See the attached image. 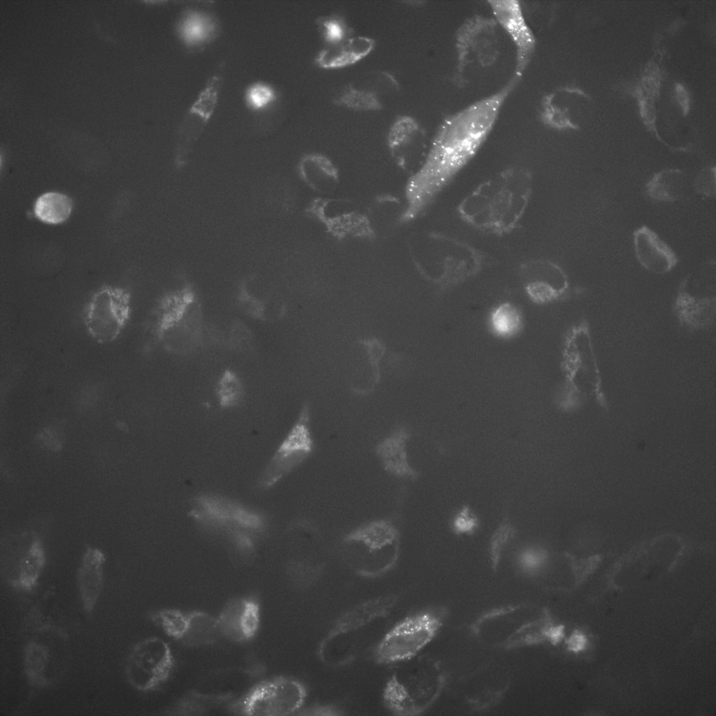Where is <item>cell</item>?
Returning <instances> with one entry per match:
<instances>
[{"instance_id":"8","label":"cell","mask_w":716,"mask_h":716,"mask_svg":"<svg viewBox=\"0 0 716 716\" xmlns=\"http://www.w3.org/2000/svg\"><path fill=\"white\" fill-rule=\"evenodd\" d=\"M503 34L493 17L475 14L460 24L454 36L453 82L457 86H465L473 73L489 70L499 62Z\"/></svg>"},{"instance_id":"20","label":"cell","mask_w":716,"mask_h":716,"mask_svg":"<svg viewBox=\"0 0 716 716\" xmlns=\"http://www.w3.org/2000/svg\"><path fill=\"white\" fill-rule=\"evenodd\" d=\"M198 94L180 123L177 139V157L184 159L199 138L215 110L223 84V64H220Z\"/></svg>"},{"instance_id":"47","label":"cell","mask_w":716,"mask_h":716,"mask_svg":"<svg viewBox=\"0 0 716 716\" xmlns=\"http://www.w3.org/2000/svg\"><path fill=\"white\" fill-rule=\"evenodd\" d=\"M303 715H340L343 713L337 707L331 705H319L312 706L299 713Z\"/></svg>"},{"instance_id":"16","label":"cell","mask_w":716,"mask_h":716,"mask_svg":"<svg viewBox=\"0 0 716 716\" xmlns=\"http://www.w3.org/2000/svg\"><path fill=\"white\" fill-rule=\"evenodd\" d=\"M430 141L422 125L409 115L397 117L391 124L387 138L393 161L410 178L422 166Z\"/></svg>"},{"instance_id":"18","label":"cell","mask_w":716,"mask_h":716,"mask_svg":"<svg viewBox=\"0 0 716 716\" xmlns=\"http://www.w3.org/2000/svg\"><path fill=\"white\" fill-rule=\"evenodd\" d=\"M399 90V83L391 73L369 71L344 86L333 102L355 111H378L385 107L386 98Z\"/></svg>"},{"instance_id":"21","label":"cell","mask_w":716,"mask_h":716,"mask_svg":"<svg viewBox=\"0 0 716 716\" xmlns=\"http://www.w3.org/2000/svg\"><path fill=\"white\" fill-rule=\"evenodd\" d=\"M519 273L527 295L538 303H548L567 297L570 292L568 276L556 262L535 258L522 262Z\"/></svg>"},{"instance_id":"12","label":"cell","mask_w":716,"mask_h":716,"mask_svg":"<svg viewBox=\"0 0 716 716\" xmlns=\"http://www.w3.org/2000/svg\"><path fill=\"white\" fill-rule=\"evenodd\" d=\"M131 313L130 293L122 287L106 285L95 292L86 303L83 324L92 339L108 344L122 334Z\"/></svg>"},{"instance_id":"49","label":"cell","mask_w":716,"mask_h":716,"mask_svg":"<svg viewBox=\"0 0 716 716\" xmlns=\"http://www.w3.org/2000/svg\"><path fill=\"white\" fill-rule=\"evenodd\" d=\"M675 94L676 100L681 107L682 114L687 115L689 110V97L688 92L680 83H676L675 87Z\"/></svg>"},{"instance_id":"35","label":"cell","mask_w":716,"mask_h":716,"mask_svg":"<svg viewBox=\"0 0 716 716\" xmlns=\"http://www.w3.org/2000/svg\"><path fill=\"white\" fill-rule=\"evenodd\" d=\"M187 626L180 640L187 646L198 647L213 644L222 636L217 617L199 610L187 613Z\"/></svg>"},{"instance_id":"7","label":"cell","mask_w":716,"mask_h":716,"mask_svg":"<svg viewBox=\"0 0 716 716\" xmlns=\"http://www.w3.org/2000/svg\"><path fill=\"white\" fill-rule=\"evenodd\" d=\"M563 352L562 366L567 397L565 408L574 410L591 400L602 409L608 410L602 375L587 320H581L570 329Z\"/></svg>"},{"instance_id":"27","label":"cell","mask_w":716,"mask_h":716,"mask_svg":"<svg viewBox=\"0 0 716 716\" xmlns=\"http://www.w3.org/2000/svg\"><path fill=\"white\" fill-rule=\"evenodd\" d=\"M375 45L373 38L354 34L338 42L324 45L316 55L315 63L324 69L347 67L367 57Z\"/></svg>"},{"instance_id":"46","label":"cell","mask_w":716,"mask_h":716,"mask_svg":"<svg viewBox=\"0 0 716 716\" xmlns=\"http://www.w3.org/2000/svg\"><path fill=\"white\" fill-rule=\"evenodd\" d=\"M238 301L241 308L247 315L256 318L262 319L264 315V306L256 298L250 296L247 291L242 289L240 292Z\"/></svg>"},{"instance_id":"4","label":"cell","mask_w":716,"mask_h":716,"mask_svg":"<svg viewBox=\"0 0 716 716\" xmlns=\"http://www.w3.org/2000/svg\"><path fill=\"white\" fill-rule=\"evenodd\" d=\"M472 630L481 641L504 649L555 645L564 636V626L554 624L547 609L524 603L491 610L474 622Z\"/></svg>"},{"instance_id":"2","label":"cell","mask_w":716,"mask_h":716,"mask_svg":"<svg viewBox=\"0 0 716 716\" xmlns=\"http://www.w3.org/2000/svg\"><path fill=\"white\" fill-rule=\"evenodd\" d=\"M532 171L508 166L487 178L459 203L457 213L468 226L485 234L503 236L520 225L534 192Z\"/></svg>"},{"instance_id":"25","label":"cell","mask_w":716,"mask_h":716,"mask_svg":"<svg viewBox=\"0 0 716 716\" xmlns=\"http://www.w3.org/2000/svg\"><path fill=\"white\" fill-rule=\"evenodd\" d=\"M196 303V295L189 286L166 294L159 301L155 313L154 334L164 341L187 318Z\"/></svg>"},{"instance_id":"29","label":"cell","mask_w":716,"mask_h":716,"mask_svg":"<svg viewBox=\"0 0 716 716\" xmlns=\"http://www.w3.org/2000/svg\"><path fill=\"white\" fill-rule=\"evenodd\" d=\"M106 557L96 547L88 546L83 555L77 572V582L84 611L91 615L103 587V568Z\"/></svg>"},{"instance_id":"43","label":"cell","mask_w":716,"mask_h":716,"mask_svg":"<svg viewBox=\"0 0 716 716\" xmlns=\"http://www.w3.org/2000/svg\"><path fill=\"white\" fill-rule=\"evenodd\" d=\"M277 99V92L271 85L264 81L250 84L244 92V101L248 108L259 112L270 107Z\"/></svg>"},{"instance_id":"39","label":"cell","mask_w":716,"mask_h":716,"mask_svg":"<svg viewBox=\"0 0 716 716\" xmlns=\"http://www.w3.org/2000/svg\"><path fill=\"white\" fill-rule=\"evenodd\" d=\"M489 324L496 335L507 338L518 332L522 320L515 306L510 303H503L491 313Z\"/></svg>"},{"instance_id":"45","label":"cell","mask_w":716,"mask_h":716,"mask_svg":"<svg viewBox=\"0 0 716 716\" xmlns=\"http://www.w3.org/2000/svg\"><path fill=\"white\" fill-rule=\"evenodd\" d=\"M695 192L705 197H714L716 194L715 166L706 167L701 170L694 182Z\"/></svg>"},{"instance_id":"24","label":"cell","mask_w":716,"mask_h":716,"mask_svg":"<svg viewBox=\"0 0 716 716\" xmlns=\"http://www.w3.org/2000/svg\"><path fill=\"white\" fill-rule=\"evenodd\" d=\"M633 241L636 259L647 271L664 274L678 264L679 259L673 250L649 227L643 225L636 229Z\"/></svg>"},{"instance_id":"31","label":"cell","mask_w":716,"mask_h":716,"mask_svg":"<svg viewBox=\"0 0 716 716\" xmlns=\"http://www.w3.org/2000/svg\"><path fill=\"white\" fill-rule=\"evenodd\" d=\"M399 536L398 529L391 521L378 519L352 529L343 540L364 545L370 554H377L387 547L396 545Z\"/></svg>"},{"instance_id":"38","label":"cell","mask_w":716,"mask_h":716,"mask_svg":"<svg viewBox=\"0 0 716 716\" xmlns=\"http://www.w3.org/2000/svg\"><path fill=\"white\" fill-rule=\"evenodd\" d=\"M215 394L220 407L234 408L238 406L243 398V382L236 373L231 369H227L218 379Z\"/></svg>"},{"instance_id":"1","label":"cell","mask_w":716,"mask_h":716,"mask_svg":"<svg viewBox=\"0 0 716 716\" xmlns=\"http://www.w3.org/2000/svg\"><path fill=\"white\" fill-rule=\"evenodd\" d=\"M523 76L513 73L498 90L447 115L439 124L420 170L406 187L404 220L422 215L487 141L508 98Z\"/></svg>"},{"instance_id":"3","label":"cell","mask_w":716,"mask_h":716,"mask_svg":"<svg viewBox=\"0 0 716 716\" xmlns=\"http://www.w3.org/2000/svg\"><path fill=\"white\" fill-rule=\"evenodd\" d=\"M408 248L420 274L442 287L456 285L475 276L485 264V255L480 249L441 232L413 233L408 238Z\"/></svg>"},{"instance_id":"48","label":"cell","mask_w":716,"mask_h":716,"mask_svg":"<svg viewBox=\"0 0 716 716\" xmlns=\"http://www.w3.org/2000/svg\"><path fill=\"white\" fill-rule=\"evenodd\" d=\"M39 441L47 448L57 451L61 448L62 441L57 433L51 431H44L39 435Z\"/></svg>"},{"instance_id":"50","label":"cell","mask_w":716,"mask_h":716,"mask_svg":"<svg viewBox=\"0 0 716 716\" xmlns=\"http://www.w3.org/2000/svg\"><path fill=\"white\" fill-rule=\"evenodd\" d=\"M568 649L571 651L577 652L582 650L587 644V638L579 631H575L568 639L566 640Z\"/></svg>"},{"instance_id":"14","label":"cell","mask_w":716,"mask_h":716,"mask_svg":"<svg viewBox=\"0 0 716 716\" xmlns=\"http://www.w3.org/2000/svg\"><path fill=\"white\" fill-rule=\"evenodd\" d=\"M173 665L169 645L161 638L152 636L132 647L125 662V675L135 689L149 692L169 679Z\"/></svg>"},{"instance_id":"40","label":"cell","mask_w":716,"mask_h":716,"mask_svg":"<svg viewBox=\"0 0 716 716\" xmlns=\"http://www.w3.org/2000/svg\"><path fill=\"white\" fill-rule=\"evenodd\" d=\"M315 23L324 45L338 42L355 34L345 17L340 14L319 16Z\"/></svg>"},{"instance_id":"44","label":"cell","mask_w":716,"mask_h":716,"mask_svg":"<svg viewBox=\"0 0 716 716\" xmlns=\"http://www.w3.org/2000/svg\"><path fill=\"white\" fill-rule=\"evenodd\" d=\"M479 518L467 505L461 506L451 520V529L456 535L467 536L474 534L479 527Z\"/></svg>"},{"instance_id":"26","label":"cell","mask_w":716,"mask_h":716,"mask_svg":"<svg viewBox=\"0 0 716 716\" xmlns=\"http://www.w3.org/2000/svg\"><path fill=\"white\" fill-rule=\"evenodd\" d=\"M20 553L17 578L9 580L13 588L32 591L38 582L45 564L43 547L37 534L23 533L15 536Z\"/></svg>"},{"instance_id":"30","label":"cell","mask_w":716,"mask_h":716,"mask_svg":"<svg viewBox=\"0 0 716 716\" xmlns=\"http://www.w3.org/2000/svg\"><path fill=\"white\" fill-rule=\"evenodd\" d=\"M299 176L313 192L330 195L338 189L340 182L338 169L326 155L311 152L305 154L298 164Z\"/></svg>"},{"instance_id":"6","label":"cell","mask_w":716,"mask_h":716,"mask_svg":"<svg viewBox=\"0 0 716 716\" xmlns=\"http://www.w3.org/2000/svg\"><path fill=\"white\" fill-rule=\"evenodd\" d=\"M396 596L387 595L359 603L343 613L321 642L318 654L330 665H341L355 658L359 646L373 632L382 629V622L394 610Z\"/></svg>"},{"instance_id":"15","label":"cell","mask_w":716,"mask_h":716,"mask_svg":"<svg viewBox=\"0 0 716 716\" xmlns=\"http://www.w3.org/2000/svg\"><path fill=\"white\" fill-rule=\"evenodd\" d=\"M306 213L336 238L374 237L366 212L359 210L351 200L317 197L308 205Z\"/></svg>"},{"instance_id":"23","label":"cell","mask_w":716,"mask_h":716,"mask_svg":"<svg viewBox=\"0 0 716 716\" xmlns=\"http://www.w3.org/2000/svg\"><path fill=\"white\" fill-rule=\"evenodd\" d=\"M222 636L236 643L250 640L260 624V607L254 599L236 597L229 600L217 617Z\"/></svg>"},{"instance_id":"32","label":"cell","mask_w":716,"mask_h":716,"mask_svg":"<svg viewBox=\"0 0 716 716\" xmlns=\"http://www.w3.org/2000/svg\"><path fill=\"white\" fill-rule=\"evenodd\" d=\"M406 208L401 201L391 194L376 196L368 206L366 215L374 237L387 236L404 220Z\"/></svg>"},{"instance_id":"13","label":"cell","mask_w":716,"mask_h":716,"mask_svg":"<svg viewBox=\"0 0 716 716\" xmlns=\"http://www.w3.org/2000/svg\"><path fill=\"white\" fill-rule=\"evenodd\" d=\"M313 448L310 410L305 405L262 471L257 482L258 489L267 490L272 488L305 461L312 454Z\"/></svg>"},{"instance_id":"17","label":"cell","mask_w":716,"mask_h":716,"mask_svg":"<svg viewBox=\"0 0 716 716\" xmlns=\"http://www.w3.org/2000/svg\"><path fill=\"white\" fill-rule=\"evenodd\" d=\"M679 324L690 331L712 328L716 319V296L707 293L699 282V271L686 275L680 282L673 305Z\"/></svg>"},{"instance_id":"42","label":"cell","mask_w":716,"mask_h":716,"mask_svg":"<svg viewBox=\"0 0 716 716\" xmlns=\"http://www.w3.org/2000/svg\"><path fill=\"white\" fill-rule=\"evenodd\" d=\"M517 530L508 518L494 529L489 541V553L493 571L498 568L506 546L515 537Z\"/></svg>"},{"instance_id":"28","label":"cell","mask_w":716,"mask_h":716,"mask_svg":"<svg viewBox=\"0 0 716 716\" xmlns=\"http://www.w3.org/2000/svg\"><path fill=\"white\" fill-rule=\"evenodd\" d=\"M409 438L408 430L403 427H398L381 440L375 450L386 472L399 478L414 480L420 473L408 461Z\"/></svg>"},{"instance_id":"36","label":"cell","mask_w":716,"mask_h":716,"mask_svg":"<svg viewBox=\"0 0 716 716\" xmlns=\"http://www.w3.org/2000/svg\"><path fill=\"white\" fill-rule=\"evenodd\" d=\"M73 206V201L68 195L58 192H48L36 199L33 211L39 221L55 225L69 218Z\"/></svg>"},{"instance_id":"5","label":"cell","mask_w":716,"mask_h":716,"mask_svg":"<svg viewBox=\"0 0 716 716\" xmlns=\"http://www.w3.org/2000/svg\"><path fill=\"white\" fill-rule=\"evenodd\" d=\"M397 664L383 689L384 704L396 715H420L443 691L444 668L435 658L419 654Z\"/></svg>"},{"instance_id":"34","label":"cell","mask_w":716,"mask_h":716,"mask_svg":"<svg viewBox=\"0 0 716 716\" xmlns=\"http://www.w3.org/2000/svg\"><path fill=\"white\" fill-rule=\"evenodd\" d=\"M177 32L189 48L199 49L214 39L217 32L214 17L197 10L185 11L177 23Z\"/></svg>"},{"instance_id":"33","label":"cell","mask_w":716,"mask_h":716,"mask_svg":"<svg viewBox=\"0 0 716 716\" xmlns=\"http://www.w3.org/2000/svg\"><path fill=\"white\" fill-rule=\"evenodd\" d=\"M689 178L678 169H666L655 173L645 184L647 196L655 202L672 203L682 199L687 192Z\"/></svg>"},{"instance_id":"37","label":"cell","mask_w":716,"mask_h":716,"mask_svg":"<svg viewBox=\"0 0 716 716\" xmlns=\"http://www.w3.org/2000/svg\"><path fill=\"white\" fill-rule=\"evenodd\" d=\"M49 658V649L45 645L36 641L27 643L24 649L23 664L30 685L45 687L50 684L45 675Z\"/></svg>"},{"instance_id":"11","label":"cell","mask_w":716,"mask_h":716,"mask_svg":"<svg viewBox=\"0 0 716 716\" xmlns=\"http://www.w3.org/2000/svg\"><path fill=\"white\" fill-rule=\"evenodd\" d=\"M307 696V688L301 681L278 676L254 686L231 706V710L242 715H289L301 710Z\"/></svg>"},{"instance_id":"9","label":"cell","mask_w":716,"mask_h":716,"mask_svg":"<svg viewBox=\"0 0 716 716\" xmlns=\"http://www.w3.org/2000/svg\"><path fill=\"white\" fill-rule=\"evenodd\" d=\"M189 516L204 531L227 538L235 531H243L256 537L267 528L265 515L242 503L225 496L202 493L190 502Z\"/></svg>"},{"instance_id":"19","label":"cell","mask_w":716,"mask_h":716,"mask_svg":"<svg viewBox=\"0 0 716 716\" xmlns=\"http://www.w3.org/2000/svg\"><path fill=\"white\" fill-rule=\"evenodd\" d=\"M492 17L515 48V64L513 72L524 75L536 48V38L524 15L523 6L517 0L488 1Z\"/></svg>"},{"instance_id":"10","label":"cell","mask_w":716,"mask_h":716,"mask_svg":"<svg viewBox=\"0 0 716 716\" xmlns=\"http://www.w3.org/2000/svg\"><path fill=\"white\" fill-rule=\"evenodd\" d=\"M442 624V615L434 610L405 617L387 631L375 646V661L380 664H394L418 654L436 636Z\"/></svg>"},{"instance_id":"22","label":"cell","mask_w":716,"mask_h":716,"mask_svg":"<svg viewBox=\"0 0 716 716\" xmlns=\"http://www.w3.org/2000/svg\"><path fill=\"white\" fill-rule=\"evenodd\" d=\"M590 99L582 90L573 86H559L546 92L540 99L538 117L546 127L556 131L578 130L575 110L580 99Z\"/></svg>"},{"instance_id":"41","label":"cell","mask_w":716,"mask_h":716,"mask_svg":"<svg viewBox=\"0 0 716 716\" xmlns=\"http://www.w3.org/2000/svg\"><path fill=\"white\" fill-rule=\"evenodd\" d=\"M148 617L167 636L179 641L182 638L187 626V613L164 608L151 612Z\"/></svg>"}]
</instances>
